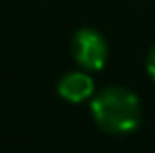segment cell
Here are the masks:
<instances>
[{
    "instance_id": "cell-2",
    "label": "cell",
    "mask_w": 155,
    "mask_h": 153,
    "mask_svg": "<svg viewBox=\"0 0 155 153\" xmlns=\"http://www.w3.org/2000/svg\"><path fill=\"white\" fill-rule=\"evenodd\" d=\"M107 42L105 36L94 27H82L74 34L71 55L84 72H99L107 63Z\"/></svg>"
},
{
    "instance_id": "cell-4",
    "label": "cell",
    "mask_w": 155,
    "mask_h": 153,
    "mask_svg": "<svg viewBox=\"0 0 155 153\" xmlns=\"http://www.w3.org/2000/svg\"><path fill=\"white\" fill-rule=\"evenodd\" d=\"M145 67H147V74L155 80V44L149 48L147 52V61H145Z\"/></svg>"
},
{
    "instance_id": "cell-1",
    "label": "cell",
    "mask_w": 155,
    "mask_h": 153,
    "mask_svg": "<svg viewBox=\"0 0 155 153\" xmlns=\"http://www.w3.org/2000/svg\"><path fill=\"white\" fill-rule=\"evenodd\" d=\"M90 113L107 134H128L140 122V101L124 86H107L94 95Z\"/></svg>"
},
{
    "instance_id": "cell-3",
    "label": "cell",
    "mask_w": 155,
    "mask_h": 153,
    "mask_svg": "<svg viewBox=\"0 0 155 153\" xmlns=\"http://www.w3.org/2000/svg\"><path fill=\"white\" fill-rule=\"evenodd\" d=\"M59 97L69 103H82L94 95V80L86 72H69L57 84Z\"/></svg>"
}]
</instances>
